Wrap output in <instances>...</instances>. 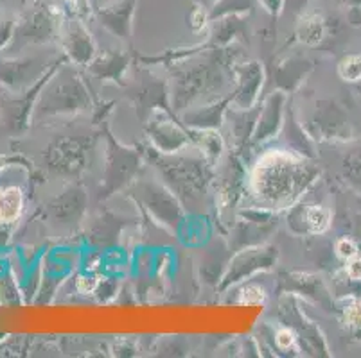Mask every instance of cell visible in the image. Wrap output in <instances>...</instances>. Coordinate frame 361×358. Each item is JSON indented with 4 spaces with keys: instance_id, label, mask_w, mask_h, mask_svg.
Masks as SVG:
<instances>
[{
    "instance_id": "8d00e7d4",
    "label": "cell",
    "mask_w": 361,
    "mask_h": 358,
    "mask_svg": "<svg viewBox=\"0 0 361 358\" xmlns=\"http://www.w3.org/2000/svg\"><path fill=\"white\" fill-rule=\"evenodd\" d=\"M347 276L354 281H361V258L360 256H354L350 260H347L345 265Z\"/></svg>"
},
{
    "instance_id": "6da1fadb",
    "label": "cell",
    "mask_w": 361,
    "mask_h": 358,
    "mask_svg": "<svg viewBox=\"0 0 361 358\" xmlns=\"http://www.w3.org/2000/svg\"><path fill=\"white\" fill-rule=\"evenodd\" d=\"M320 169L300 154L271 149L252 169L248 185L261 208L279 212L291 208L318 181Z\"/></svg>"
},
{
    "instance_id": "f35d334b",
    "label": "cell",
    "mask_w": 361,
    "mask_h": 358,
    "mask_svg": "<svg viewBox=\"0 0 361 358\" xmlns=\"http://www.w3.org/2000/svg\"><path fill=\"white\" fill-rule=\"evenodd\" d=\"M262 6H264V9L268 13H271V15H279L282 9V4H284V0H259Z\"/></svg>"
},
{
    "instance_id": "cb8c5ba5",
    "label": "cell",
    "mask_w": 361,
    "mask_h": 358,
    "mask_svg": "<svg viewBox=\"0 0 361 358\" xmlns=\"http://www.w3.org/2000/svg\"><path fill=\"white\" fill-rule=\"evenodd\" d=\"M259 110L261 108H252V110H234L228 106L225 115V122L228 124V133L232 136V146L235 149H241L246 143L252 142L255 124H257Z\"/></svg>"
},
{
    "instance_id": "ac0fdd59",
    "label": "cell",
    "mask_w": 361,
    "mask_h": 358,
    "mask_svg": "<svg viewBox=\"0 0 361 358\" xmlns=\"http://www.w3.org/2000/svg\"><path fill=\"white\" fill-rule=\"evenodd\" d=\"M61 45L67 59L78 67H88L90 61L97 56L96 41L92 38L90 31L81 22L74 20L65 27Z\"/></svg>"
},
{
    "instance_id": "d590c367",
    "label": "cell",
    "mask_w": 361,
    "mask_h": 358,
    "mask_svg": "<svg viewBox=\"0 0 361 358\" xmlns=\"http://www.w3.org/2000/svg\"><path fill=\"white\" fill-rule=\"evenodd\" d=\"M16 24L11 20H0V51L8 47L11 44V39H15Z\"/></svg>"
},
{
    "instance_id": "3957f363",
    "label": "cell",
    "mask_w": 361,
    "mask_h": 358,
    "mask_svg": "<svg viewBox=\"0 0 361 358\" xmlns=\"http://www.w3.org/2000/svg\"><path fill=\"white\" fill-rule=\"evenodd\" d=\"M178 67L173 72L169 84V97L173 113L182 115L192 103L202 98L203 95H211L223 90L226 84V61L225 51L216 47L214 51H205V56L196 61L183 65L178 61Z\"/></svg>"
},
{
    "instance_id": "2e32d148",
    "label": "cell",
    "mask_w": 361,
    "mask_h": 358,
    "mask_svg": "<svg viewBox=\"0 0 361 358\" xmlns=\"http://www.w3.org/2000/svg\"><path fill=\"white\" fill-rule=\"evenodd\" d=\"M87 190H85V186L80 185V183H74V185H68L61 193L52 197L51 201H49L47 208L56 222L71 226L81 222V219H83L85 213H87Z\"/></svg>"
},
{
    "instance_id": "7a4b0ae2",
    "label": "cell",
    "mask_w": 361,
    "mask_h": 358,
    "mask_svg": "<svg viewBox=\"0 0 361 358\" xmlns=\"http://www.w3.org/2000/svg\"><path fill=\"white\" fill-rule=\"evenodd\" d=\"M147 160L153 163L162 183L185 206H198L209 192L214 179V163L203 154L159 153L155 147L147 149Z\"/></svg>"
},
{
    "instance_id": "ba28073f",
    "label": "cell",
    "mask_w": 361,
    "mask_h": 358,
    "mask_svg": "<svg viewBox=\"0 0 361 358\" xmlns=\"http://www.w3.org/2000/svg\"><path fill=\"white\" fill-rule=\"evenodd\" d=\"M133 193L139 197L147 212L155 217L159 224L175 233L183 222V206L178 197L164 183L139 181L133 186Z\"/></svg>"
},
{
    "instance_id": "74e56055",
    "label": "cell",
    "mask_w": 361,
    "mask_h": 358,
    "mask_svg": "<svg viewBox=\"0 0 361 358\" xmlns=\"http://www.w3.org/2000/svg\"><path fill=\"white\" fill-rule=\"evenodd\" d=\"M209 18H211V16H207L203 9H196V11L192 13V16H191L192 29H195V31H202V29L207 25V20H209Z\"/></svg>"
},
{
    "instance_id": "9c48e42d",
    "label": "cell",
    "mask_w": 361,
    "mask_h": 358,
    "mask_svg": "<svg viewBox=\"0 0 361 358\" xmlns=\"http://www.w3.org/2000/svg\"><path fill=\"white\" fill-rule=\"evenodd\" d=\"M277 248L266 244L238 249L235 255L232 256V260L226 265L225 274L221 276L219 288L226 290V288L235 287L241 281L248 280L257 272L270 271L277 262Z\"/></svg>"
},
{
    "instance_id": "4316f807",
    "label": "cell",
    "mask_w": 361,
    "mask_h": 358,
    "mask_svg": "<svg viewBox=\"0 0 361 358\" xmlns=\"http://www.w3.org/2000/svg\"><path fill=\"white\" fill-rule=\"evenodd\" d=\"M24 192L18 186H0V226L15 224L24 213Z\"/></svg>"
},
{
    "instance_id": "5b68a950",
    "label": "cell",
    "mask_w": 361,
    "mask_h": 358,
    "mask_svg": "<svg viewBox=\"0 0 361 358\" xmlns=\"http://www.w3.org/2000/svg\"><path fill=\"white\" fill-rule=\"evenodd\" d=\"M94 140L87 136H58L49 143L44 154V165L58 177L78 179L90 163Z\"/></svg>"
},
{
    "instance_id": "603a6c76",
    "label": "cell",
    "mask_w": 361,
    "mask_h": 358,
    "mask_svg": "<svg viewBox=\"0 0 361 358\" xmlns=\"http://www.w3.org/2000/svg\"><path fill=\"white\" fill-rule=\"evenodd\" d=\"M281 290L297 292L300 295H306L310 300L327 307L329 305V292L320 278L304 272H291V274H281Z\"/></svg>"
},
{
    "instance_id": "1f68e13d",
    "label": "cell",
    "mask_w": 361,
    "mask_h": 358,
    "mask_svg": "<svg viewBox=\"0 0 361 358\" xmlns=\"http://www.w3.org/2000/svg\"><path fill=\"white\" fill-rule=\"evenodd\" d=\"M266 301V290L261 285L250 283L243 288V292L239 294L238 303L241 305H261Z\"/></svg>"
},
{
    "instance_id": "ab89813d",
    "label": "cell",
    "mask_w": 361,
    "mask_h": 358,
    "mask_svg": "<svg viewBox=\"0 0 361 358\" xmlns=\"http://www.w3.org/2000/svg\"><path fill=\"white\" fill-rule=\"evenodd\" d=\"M15 162H18V158H8V156H2V154H0V170H4L6 167L11 165V163H15Z\"/></svg>"
},
{
    "instance_id": "b9f144b4",
    "label": "cell",
    "mask_w": 361,
    "mask_h": 358,
    "mask_svg": "<svg viewBox=\"0 0 361 358\" xmlns=\"http://www.w3.org/2000/svg\"><path fill=\"white\" fill-rule=\"evenodd\" d=\"M94 2H96V4H99V2H101V0H94Z\"/></svg>"
},
{
    "instance_id": "7c38bea8",
    "label": "cell",
    "mask_w": 361,
    "mask_h": 358,
    "mask_svg": "<svg viewBox=\"0 0 361 358\" xmlns=\"http://www.w3.org/2000/svg\"><path fill=\"white\" fill-rule=\"evenodd\" d=\"M58 34H61L60 15L47 6H40L22 16L16 24L15 39L20 45L49 44L58 38Z\"/></svg>"
},
{
    "instance_id": "7402d4cb",
    "label": "cell",
    "mask_w": 361,
    "mask_h": 358,
    "mask_svg": "<svg viewBox=\"0 0 361 358\" xmlns=\"http://www.w3.org/2000/svg\"><path fill=\"white\" fill-rule=\"evenodd\" d=\"M231 106V94L218 103L189 108L182 113L183 126L189 129H219L225 124L226 110Z\"/></svg>"
},
{
    "instance_id": "4dcf8cb0",
    "label": "cell",
    "mask_w": 361,
    "mask_h": 358,
    "mask_svg": "<svg viewBox=\"0 0 361 358\" xmlns=\"http://www.w3.org/2000/svg\"><path fill=\"white\" fill-rule=\"evenodd\" d=\"M343 174L354 185L361 186V149H354L343 158Z\"/></svg>"
},
{
    "instance_id": "8992f818",
    "label": "cell",
    "mask_w": 361,
    "mask_h": 358,
    "mask_svg": "<svg viewBox=\"0 0 361 358\" xmlns=\"http://www.w3.org/2000/svg\"><path fill=\"white\" fill-rule=\"evenodd\" d=\"M106 134V165H104L103 185H101V197H110L116 192H121L131 185L140 170V153L130 147H124L114 138L108 127H104Z\"/></svg>"
},
{
    "instance_id": "d4e9b609",
    "label": "cell",
    "mask_w": 361,
    "mask_h": 358,
    "mask_svg": "<svg viewBox=\"0 0 361 358\" xmlns=\"http://www.w3.org/2000/svg\"><path fill=\"white\" fill-rule=\"evenodd\" d=\"M313 65L311 61L304 58H298V56H291V58L282 59L281 63L275 67L274 72V79L275 83H277V90L290 91L297 90L298 84L306 79V75L310 74Z\"/></svg>"
},
{
    "instance_id": "f546056e",
    "label": "cell",
    "mask_w": 361,
    "mask_h": 358,
    "mask_svg": "<svg viewBox=\"0 0 361 358\" xmlns=\"http://www.w3.org/2000/svg\"><path fill=\"white\" fill-rule=\"evenodd\" d=\"M338 74L347 83H356L361 79V54H349L340 59Z\"/></svg>"
},
{
    "instance_id": "5bb4252c",
    "label": "cell",
    "mask_w": 361,
    "mask_h": 358,
    "mask_svg": "<svg viewBox=\"0 0 361 358\" xmlns=\"http://www.w3.org/2000/svg\"><path fill=\"white\" fill-rule=\"evenodd\" d=\"M235 88L231 94V108L252 110L257 108L259 95L264 87V68L259 61H245L234 67Z\"/></svg>"
},
{
    "instance_id": "e575fe53",
    "label": "cell",
    "mask_w": 361,
    "mask_h": 358,
    "mask_svg": "<svg viewBox=\"0 0 361 358\" xmlns=\"http://www.w3.org/2000/svg\"><path fill=\"white\" fill-rule=\"evenodd\" d=\"M334 251L340 256L341 260H350L354 256H357V245L354 244L350 238H340V241L334 244Z\"/></svg>"
},
{
    "instance_id": "30bf717a",
    "label": "cell",
    "mask_w": 361,
    "mask_h": 358,
    "mask_svg": "<svg viewBox=\"0 0 361 358\" xmlns=\"http://www.w3.org/2000/svg\"><path fill=\"white\" fill-rule=\"evenodd\" d=\"M306 129L310 136L320 142H347L353 136V126L345 111L331 98H322L314 104V111Z\"/></svg>"
},
{
    "instance_id": "277c9868",
    "label": "cell",
    "mask_w": 361,
    "mask_h": 358,
    "mask_svg": "<svg viewBox=\"0 0 361 358\" xmlns=\"http://www.w3.org/2000/svg\"><path fill=\"white\" fill-rule=\"evenodd\" d=\"M92 108L94 104L90 90L85 84L83 77L65 61L42 90L32 111V120L61 115H80L90 111Z\"/></svg>"
},
{
    "instance_id": "ffe728a7",
    "label": "cell",
    "mask_w": 361,
    "mask_h": 358,
    "mask_svg": "<svg viewBox=\"0 0 361 358\" xmlns=\"http://www.w3.org/2000/svg\"><path fill=\"white\" fill-rule=\"evenodd\" d=\"M293 212L288 217V226H291L293 233L302 235V233H310V235H322L331 228L333 221V213L329 208L322 205H307V206H291Z\"/></svg>"
},
{
    "instance_id": "836d02e7",
    "label": "cell",
    "mask_w": 361,
    "mask_h": 358,
    "mask_svg": "<svg viewBox=\"0 0 361 358\" xmlns=\"http://www.w3.org/2000/svg\"><path fill=\"white\" fill-rule=\"evenodd\" d=\"M298 337H297V331L290 326H282L279 328L277 333H275V344L281 351H290L293 350L295 344H297Z\"/></svg>"
},
{
    "instance_id": "60d3db41",
    "label": "cell",
    "mask_w": 361,
    "mask_h": 358,
    "mask_svg": "<svg viewBox=\"0 0 361 358\" xmlns=\"http://www.w3.org/2000/svg\"><path fill=\"white\" fill-rule=\"evenodd\" d=\"M72 2H74V4H83V6L88 4V0H72Z\"/></svg>"
},
{
    "instance_id": "e0dca14e",
    "label": "cell",
    "mask_w": 361,
    "mask_h": 358,
    "mask_svg": "<svg viewBox=\"0 0 361 358\" xmlns=\"http://www.w3.org/2000/svg\"><path fill=\"white\" fill-rule=\"evenodd\" d=\"M216 179V196H218V201L221 205L223 210H231L238 206V203L241 201L243 193H245V179L246 172L243 169L241 162H239L235 156H226L225 163H223V169L219 170L218 176H214Z\"/></svg>"
},
{
    "instance_id": "d6986e66",
    "label": "cell",
    "mask_w": 361,
    "mask_h": 358,
    "mask_svg": "<svg viewBox=\"0 0 361 358\" xmlns=\"http://www.w3.org/2000/svg\"><path fill=\"white\" fill-rule=\"evenodd\" d=\"M133 103L137 106V113L142 122H146L149 115L157 110H169L171 97H169V87L159 77L147 75L140 81L137 90L133 91Z\"/></svg>"
},
{
    "instance_id": "9a60e30c",
    "label": "cell",
    "mask_w": 361,
    "mask_h": 358,
    "mask_svg": "<svg viewBox=\"0 0 361 358\" xmlns=\"http://www.w3.org/2000/svg\"><path fill=\"white\" fill-rule=\"evenodd\" d=\"M286 103L288 94L282 90L271 91L266 97L264 104L259 110L257 124L252 134V146H262L281 133L284 126V117H286Z\"/></svg>"
},
{
    "instance_id": "52a82bcc",
    "label": "cell",
    "mask_w": 361,
    "mask_h": 358,
    "mask_svg": "<svg viewBox=\"0 0 361 358\" xmlns=\"http://www.w3.org/2000/svg\"><path fill=\"white\" fill-rule=\"evenodd\" d=\"M68 61L67 56L61 59H56L54 63L51 65L47 72L40 77V81H36L31 88H27L25 91L16 94V97H13L11 91H4L0 95V113L4 117L6 124L11 131L15 133H20V131L27 129L29 124L32 120V111H35L36 101L40 97L42 90H44L45 84L49 83V79L58 72V68L61 65Z\"/></svg>"
},
{
    "instance_id": "44dd1931",
    "label": "cell",
    "mask_w": 361,
    "mask_h": 358,
    "mask_svg": "<svg viewBox=\"0 0 361 358\" xmlns=\"http://www.w3.org/2000/svg\"><path fill=\"white\" fill-rule=\"evenodd\" d=\"M131 65V54L128 52L106 51L103 54H97L88 65V72L101 81H110L123 87L126 72Z\"/></svg>"
},
{
    "instance_id": "83f0119b",
    "label": "cell",
    "mask_w": 361,
    "mask_h": 358,
    "mask_svg": "<svg viewBox=\"0 0 361 358\" xmlns=\"http://www.w3.org/2000/svg\"><path fill=\"white\" fill-rule=\"evenodd\" d=\"M189 129V127H187ZM192 143L202 151L203 156L211 163H218L225 151V140H223L219 129H189Z\"/></svg>"
},
{
    "instance_id": "4fadbf2b",
    "label": "cell",
    "mask_w": 361,
    "mask_h": 358,
    "mask_svg": "<svg viewBox=\"0 0 361 358\" xmlns=\"http://www.w3.org/2000/svg\"><path fill=\"white\" fill-rule=\"evenodd\" d=\"M51 65H45L36 58L9 59L0 56V84L11 94H20L40 81Z\"/></svg>"
},
{
    "instance_id": "484cf974",
    "label": "cell",
    "mask_w": 361,
    "mask_h": 358,
    "mask_svg": "<svg viewBox=\"0 0 361 358\" xmlns=\"http://www.w3.org/2000/svg\"><path fill=\"white\" fill-rule=\"evenodd\" d=\"M135 8V0H124L123 4L116 6L114 9H104L99 13L101 24L106 31L121 39H128L131 34V15Z\"/></svg>"
},
{
    "instance_id": "8fae6325",
    "label": "cell",
    "mask_w": 361,
    "mask_h": 358,
    "mask_svg": "<svg viewBox=\"0 0 361 358\" xmlns=\"http://www.w3.org/2000/svg\"><path fill=\"white\" fill-rule=\"evenodd\" d=\"M144 124H146V133L149 136L151 147H155L159 153L175 154L180 151H187L189 146H192L189 129H183L176 122L175 117H171V111H153Z\"/></svg>"
},
{
    "instance_id": "d6a6232c",
    "label": "cell",
    "mask_w": 361,
    "mask_h": 358,
    "mask_svg": "<svg viewBox=\"0 0 361 358\" xmlns=\"http://www.w3.org/2000/svg\"><path fill=\"white\" fill-rule=\"evenodd\" d=\"M341 317H343V323L350 328V330H360L361 328V301L356 300L353 303L347 305L343 310H341Z\"/></svg>"
},
{
    "instance_id": "f1b7e54d",
    "label": "cell",
    "mask_w": 361,
    "mask_h": 358,
    "mask_svg": "<svg viewBox=\"0 0 361 358\" xmlns=\"http://www.w3.org/2000/svg\"><path fill=\"white\" fill-rule=\"evenodd\" d=\"M326 36V24L318 15H307L298 22L297 39L307 47H314Z\"/></svg>"
}]
</instances>
